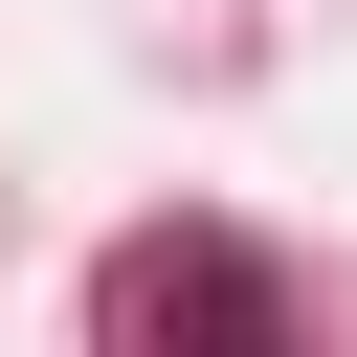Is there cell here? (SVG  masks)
<instances>
[{
	"mask_svg": "<svg viewBox=\"0 0 357 357\" xmlns=\"http://www.w3.org/2000/svg\"><path fill=\"white\" fill-rule=\"evenodd\" d=\"M112 312H290V290H268L245 245H134V268H112Z\"/></svg>",
	"mask_w": 357,
	"mask_h": 357,
	"instance_id": "6da1fadb",
	"label": "cell"
}]
</instances>
